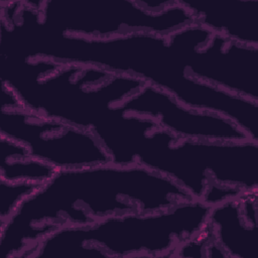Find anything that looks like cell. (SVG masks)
<instances>
[{
  "label": "cell",
  "instance_id": "6da1fadb",
  "mask_svg": "<svg viewBox=\"0 0 258 258\" xmlns=\"http://www.w3.org/2000/svg\"><path fill=\"white\" fill-rule=\"evenodd\" d=\"M189 199L171 179L141 164L56 170L0 225V250L5 258H23L60 228L88 226L126 213L162 211Z\"/></svg>",
  "mask_w": 258,
  "mask_h": 258
},
{
  "label": "cell",
  "instance_id": "7a4b0ae2",
  "mask_svg": "<svg viewBox=\"0 0 258 258\" xmlns=\"http://www.w3.org/2000/svg\"><path fill=\"white\" fill-rule=\"evenodd\" d=\"M1 81L16 92L23 107L90 131L145 84L100 67L29 52L3 57Z\"/></svg>",
  "mask_w": 258,
  "mask_h": 258
},
{
  "label": "cell",
  "instance_id": "3957f363",
  "mask_svg": "<svg viewBox=\"0 0 258 258\" xmlns=\"http://www.w3.org/2000/svg\"><path fill=\"white\" fill-rule=\"evenodd\" d=\"M212 207L195 199L149 213H126L88 226L60 228L24 258H169L207 223Z\"/></svg>",
  "mask_w": 258,
  "mask_h": 258
},
{
  "label": "cell",
  "instance_id": "277c9868",
  "mask_svg": "<svg viewBox=\"0 0 258 258\" xmlns=\"http://www.w3.org/2000/svg\"><path fill=\"white\" fill-rule=\"evenodd\" d=\"M130 153L135 164L166 176L211 207L241 196L237 187L245 167L242 141L185 139L145 119L133 134Z\"/></svg>",
  "mask_w": 258,
  "mask_h": 258
},
{
  "label": "cell",
  "instance_id": "5b68a950",
  "mask_svg": "<svg viewBox=\"0 0 258 258\" xmlns=\"http://www.w3.org/2000/svg\"><path fill=\"white\" fill-rule=\"evenodd\" d=\"M38 25L57 34L108 39L135 33L167 36L195 22L179 0L36 1Z\"/></svg>",
  "mask_w": 258,
  "mask_h": 258
},
{
  "label": "cell",
  "instance_id": "8992f818",
  "mask_svg": "<svg viewBox=\"0 0 258 258\" xmlns=\"http://www.w3.org/2000/svg\"><path fill=\"white\" fill-rule=\"evenodd\" d=\"M166 39L191 77L258 102V46L219 35L197 22L167 35Z\"/></svg>",
  "mask_w": 258,
  "mask_h": 258
},
{
  "label": "cell",
  "instance_id": "52a82bcc",
  "mask_svg": "<svg viewBox=\"0 0 258 258\" xmlns=\"http://www.w3.org/2000/svg\"><path fill=\"white\" fill-rule=\"evenodd\" d=\"M0 135L19 142L34 158L56 170L112 163L92 131L23 106L0 107Z\"/></svg>",
  "mask_w": 258,
  "mask_h": 258
},
{
  "label": "cell",
  "instance_id": "ba28073f",
  "mask_svg": "<svg viewBox=\"0 0 258 258\" xmlns=\"http://www.w3.org/2000/svg\"><path fill=\"white\" fill-rule=\"evenodd\" d=\"M118 111L145 117L167 132L185 139L206 141L251 139L230 119L184 105L163 89L148 83L126 100Z\"/></svg>",
  "mask_w": 258,
  "mask_h": 258
},
{
  "label": "cell",
  "instance_id": "9c48e42d",
  "mask_svg": "<svg viewBox=\"0 0 258 258\" xmlns=\"http://www.w3.org/2000/svg\"><path fill=\"white\" fill-rule=\"evenodd\" d=\"M258 191L212 207L208 222L227 258H254L257 250Z\"/></svg>",
  "mask_w": 258,
  "mask_h": 258
},
{
  "label": "cell",
  "instance_id": "30bf717a",
  "mask_svg": "<svg viewBox=\"0 0 258 258\" xmlns=\"http://www.w3.org/2000/svg\"><path fill=\"white\" fill-rule=\"evenodd\" d=\"M192 14L195 22L219 35L240 43L258 46L257 24L251 16L257 15L258 1H232L209 5L179 0Z\"/></svg>",
  "mask_w": 258,
  "mask_h": 258
},
{
  "label": "cell",
  "instance_id": "8fae6325",
  "mask_svg": "<svg viewBox=\"0 0 258 258\" xmlns=\"http://www.w3.org/2000/svg\"><path fill=\"white\" fill-rule=\"evenodd\" d=\"M56 171L34 158L19 142L0 135V180L42 184Z\"/></svg>",
  "mask_w": 258,
  "mask_h": 258
},
{
  "label": "cell",
  "instance_id": "7c38bea8",
  "mask_svg": "<svg viewBox=\"0 0 258 258\" xmlns=\"http://www.w3.org/2000/svg\"><path fill=\"white\" fill-rule=\"evenodd\" d=\"M170 257H222L227 258L219 246L207 221L205 226L191 238L178 245Z\"/></svg>",
  "mask_w": 258,
  "mask_h": 258
},
{
  "label": "cell",
  "instance_id": "4fadbf2b",
  "mask_svg": "<svg viewBox=\"0 0 258 258\" xmlns=\"http://www.w3.org/2000/svg\"><path fill=\"white\" fill-rule=\"evenodd\" d=\"M40 184L0 180V225L9 220Z\"/></svg>",
  "mask_w": 258,
  "mask_h": 258
}]
</instances>
